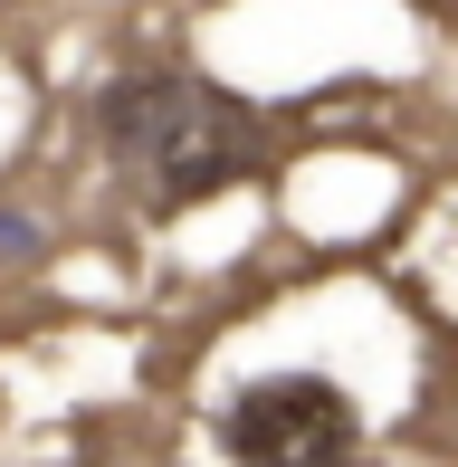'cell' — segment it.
<instances>
[{
	"instance_id": "7a4b0ae2",
	"label": "cell",
	"mask_w": 458,
	"mask_h": 467,
	"mask_svg": "<svg viewBox=\"0 0 458 467\" xmlns=\"http://www.w3.org/2000/svg\"><path fill=\"white\" fill-rule=\"evenodd\" d=\"M353 400L316 372H277V381H248L229 400V458L239 467H353Z\"/></svg>"
},
{
	"instance_id": "6da1fadb",
	"label": "cell",
	"mask_w": 458,
	"mask_h": 467,
	"mask_svg": "<svg viewBox=\"0 0 458 467\" xmlns=\"http://www.w3.org/2000/svg\"><path fill=\"white\" fill-rule=\"evenodd\" d=\"M96 134H106L115 172L143 191V201L182 210V201H211L248 172V153H258V124H248V105L211 87V77L192 67H143L106 87L96 105Z\"/></svg>"
},
{
	"instance_id": "3957f363",
	"label": "cell",
	"mask_w": 458,
	"mask_h": 467,
	"mask_svg": "<svg viewBox=\"0 0 458 467\" xmlns=\"http://www.w3.org/2000/svg\"><path fill=\"white\" fill-rule=\"evenodd\" d=\"M29 248H38V229H29V220H0V258H29Z\"/></svg>"
}]
</instances>
